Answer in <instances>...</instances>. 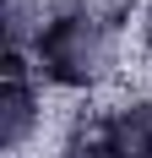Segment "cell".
<instances>
[{
  "mask_svg": "<svg viewBox=\"0 0 152 158\" xmlns=\"http://www.w3.org/2000/svg\"><path fill=\"white\" fill-rule=\"evenodd\" d=\"M114 16L76 0L60 11L44 16L38 27V44H33V71L54 87H92V82L109 77L114 65Z\"/></svg>",
  "mask_w": 152,
  "mask_h": 158,
  "instance_id": "1",
  "label": "cell"
},
{
  "mask_svg": "<svg viewBox=\"0 0 152 158\" xmlns=\"http://www.w3.org/2000/svg\"><path fill=\"white\" fill-rule=\"evenodd\" d=\"M38 126V87L27 77V60L22 55H6V82H0V147L6 153H22Z\"/></svg>",
  "mask_w": 152,
  "mask_h": 158,
  "instance_id": "2",
  "label": "cell"
},
{
  "mask_svg": "<svg viewBox=\"0 0 152 158\" xmlns=\"http://www.w3.org/2000/svg\"><path fill=\"white\" fill-rule=\"evenodd\" d=\"M98 136L114 158H152V98H125L98 120Z\"/></svg>",
  "mask_w": 152,
  "mask_h": 158,
  "instance_id": "3",
  "label": "cell"
},
{
  "mask_svg": "<svg viewBox=\"0 0 152 158\" xmlns=\"http://www.w3.org/2000/svg\"><path fill=\"white\" fill-rule=\"evenodd\" d=\"M60 158H114V153H109V142L98 136V131H76L71 142H65Z\"/></svg>",
  "mask_w": 152,
  "mask_h": 158,
  "instance_id": "4",
  "label": "cell"
},
{
  "mask_svg": "<svg viewBox=\"0 0 152 158\" xmlns=\"http://www.w3.org/2000/svg\"><path fill=\"white\" fill-rule=\"evenodd\" d=\"M141 38H147V49H152V0H147V11H141Z\"/></svg>",
  "mask_w": 152,
  "mask_h": 158,
  "instance_id": "5",
  "label": "cell"
}]
</instances>
